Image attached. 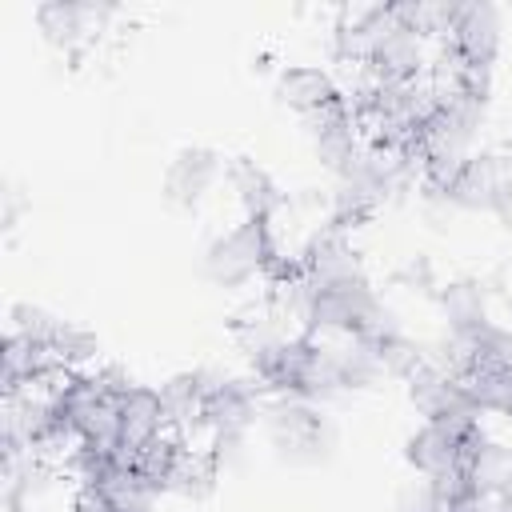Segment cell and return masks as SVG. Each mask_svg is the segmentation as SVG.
Wrapping results in <instances>:
<instances>
[{
	"instance_id": "9a60e30c",
	"label": "cell",
	"mask_w": 512,
	"mask_h": 512,
	"mask_svg": "<svg viewBox=\"0 0 512 512\" xmlns=\"http://www.w3.org/2000/svg\"><path fill=\"white\" fill-rule=\"evenodd\" d=\"M120 428H124V444H128L132 452L168 432V428H164V412H160L156 388L136 384V388L120 400Z\"/></svg>"
},
{
	"instance_id": "6da1fadb",
	"label": "cell",
	"mask_w": 512,
	"mask_h": 512,
	"mask_svg": "<svg viewBox=\"0 0 512 512\" xmlns=\"http://www.w3.org/2000/svg\"><path fill=\"white\" fill-rule=\"evenodd\" d=\"M272 260V232L260 220H236L232 228L216 232L204 244V276L216 288H244L252 280H268Z\"/></svg>"
},
{
	"instance_id": "52a82bcc",
	"label": "cell",
	"mask_w": 512,
	"mask_h": 512,
	"mask_svg": "<svg viewBox=\"0 0 512 512\" xmlns=\"http://www.w3.org/2000/svg\"><path fill=\"white\" fill-rule=\"evenodd\" d=\"M116 16L112 4H72V0H48L36 8V28L40 36L60 48V52H80L84 44H92V36L104 32V24Z\"/></svg>"
},
{
	"instance_id": "44dd1931",
	"label": "cell",
	"mask_w": 512,
	"mask_h": 512,
	"mask_svg": "<svg viewBox=\"0 0 512 512\" xmlns=\"http://www.w3.org/2000/svg\"><path fill=\"white\" fill-rule=\"evenodd\" d=\"M356 336H364L372 348H384V344H392V340L404 336V320H400V312H396L388 300H376L372 312H368V320L360 324Z\"/></svg>"
},
{
	"instance_id": "30bf717a",
	"label": "cell",
	"mask_w": 512,
	"mask_h": 512,
	"mask_svg": "<svg viewBox=\"0 0 512 512\" xmlns=\"http://www.w3.org/2000/svg\"><path fill=\"white\" fill-rule=\"evenodd\" d=\"M464 448L468 440L460 432H452L448 424H436V420H424L408 444H404V460L416 476L424 480H440V476H452V472H464Z\"/></svg>"
},
{
	"instance_id": "ba28073f",
	"label": "cell",
	"mask_w": 512,
	"mask_h": 512,
	"mask_svg": "<svg viewBox=\"0 0 512 512\" xmlns=\"http://www.w3.org/2000/svg\"><path fill=\"white\" fill-rule=\"evenodd\" d=\"M224 176H228V164L216 148H204V144L180 148L164 172V200L176 208H196L212 196V188Z\"/></svg>"
},
{
	"instance_id": "4fadbf2b",
	"label": "cell",
	"mask_w": 512,
	"mask_h": 512,
	"mask_svg": "<svg viewBox=\"0 0 512 512\" xmlns=\"http://www.w3.org/2000/svg\"><path fill=\"white\" fill-rule=\"evenodd\" d=\"M324 348V360H328V372L344 392H364L372 388L380 376H384V360H380V348H372L364 336H336V340H320Z\"/></svg>"
},
{
	"instance_id": "277c9868",
	"label": "cell",
	"mask_w": 512,
	"mask_h": 512,
	"mask_svg": "<svg viewBox=\"0 0 512 512\" xmlns=\"http://www.w3.org/2000/svg\"><path fill=\"white\" fill-rule=\"evenodd\" d=\"M376 288L368 276L356 280H340V284H312L308 296V316H304V332L316 340H336V336H356L360 324L368 320L372 304H376Z\"/></svg>"
},
{
	"instance_id": "7a4b0ae2",
	"label": "cell",
	"mask_w": 512,
	"mask_h": 512,
	"mask_svg": "<svg viewBox=\"0 0 512 512\" xmlns=\"http://www.w3.org/2000/svg\"><path fill=\"white\" fill-rule=\"evenodd\" d=\"M264 432L272 448L288 460H320L332 444V428L320 412V404L296 396V392H276L264 404Z\"/></svg>"
},
{
	"instance_id": "603a6c76",
	"label": "cell",
	"mask_w": 512,
	"mask_h": 512,
	"mask_svg": "<svg viewBox=\"0 0 512 512\" xmlns=\"http://www.w3.org/2000/svg\"><path fill=\"white\" fill-rule=\"evenodd\" d=\"M396 512H444V500L440 492L432 488V480H408L396 496Z\"/></svg>"
},
{
	"instance_id": "484cf974",
	"label": "cell",
	"mask_w": 512,
	"mask_h": 512,
	"mask_svg": "<svg viewBox=\"0 0 512 512\" xmlns=\"http://www.w3.org/2000/svg\"><path fill=\"white\" fill-rule=\"evenodd\" d=\"M488 500H492V512H512V480L496 496H488Z\"/></svg>"
},
{
	"instance_id": "d4e9b609",
	"label": "cell",
	"mask_w": 512,
	"mask_h": 512,
	"mask_svg": "<svg viewBox=\"0 0 512 512\" xmlns=\"http://www.w3.org/2000/svg\"><path fill=\"white\" fill-rule=\"evenodd\" d=\"M492 216H496L504 228H512V164H508V172H504V176H500V184H496Z\"/></svg>"
},
{
	"instance_id": "ac0fdd59",
	"label": "cell",
	"mask_w": 512,
	"mask_h": 512,
	"mask_svg": "<svg viewBox=\"0 0 512 512\" xmlns=\"http://www.w3.org/2000/svg\"><path fill=\"white\" fill-rule=\"evenodd\" d=\"M468 392L484 416H500L512 424V372L492 368V364H476L468 372Z\"/></svg>"
},
{
	"instance_id": "8fae6325",
	"label": "cell",
	"mask_w": 512,
	"mask_h": 512,
	"mask_svg": "<svg viewBox=\"0 0 512 512\" xmlns=\"http://www.w3.org/2000/svg\"><path fill=\"white\" fill-rule=\"evenodd\" d=\"M228 192H232V200L240 204V212H244V220H260V224H272L280 212H284V204H288V196H284V188L276 184V176L264 168V164H256V160H248V156H236L232 164H228Z\"/></svg>"
},
{
	"instance_id": "7402d4cb",
	"label": "cell",
	"mask_w": 512,
	"mask_h": 512,
	"mask_svg": "<svg viewBox=\"0 0 512 512\" xmlns=\"http://www.w3.org/2000/svg\"><path fill=\"white\" fill-rule=\"evenodd\" d=\"M396 284L404 288V292H412V296H432L436 300V292H440V276H436V268L424 260V256H412V260H404L400 264V272H396Z\"/></svg>"
},
{
	"instance_id": "3957f363",
	"label": "cell",
	"mask_w": 512,
	"mask_h": 512,
	"mask_svg": "<svg viewBox=\"0 0 512 512\" xmlns=\"http://www.w3.org/2000/svg\"><path fill=\"white\" fill-rule=\"evenodd\" d=\"M432 60V40L396 16V8H380L372 44H368V72L376 80H424Z\"/></svg>"
},
{
	"instance_id": "cb8c5ba5",
	"label": "cell",
	"mask_w": 512,
	"mask_h": 512,
	"mask_svg": "<svg viewBox=\"0 0 512 512\" xmlns=\"http://www.w3.org/2000/svg\"><path fill=\"white\" fill-rule=\"evenodd\" d=\"M480 364L512 372V324H492V332L484 340V352H480Z\"/></svg>"
},
{
	"instance_id": "2e32d148",
	"label": "cell",
	"mask_w": 512,
	"mask_h": 512,
	"mask_svg": "<svg viewBox=\"0 0 512 512\" xmlns=\"http://www.w3.org/2000/svg\"><path fill=\"white\" fill-rule=\"evenodd\" d=\"M52 360L60 372H72V376H84L100 364V340L96 332H88L84 324H72V320H60L56 336H52Z\"/></svg>"
},
{
	"instance_id": "8992f818",
	"label": "cell",
	"mask_w": 512,
	"mask_h": 512,
	"mask_svg": "<svg viewBox=\"0 0 512 512\" xmlns=\"http://www.w3.org/2000/svg\"><path fill=\"white\" fill-rule=\"evenodd\" d=\"M304 136H308L312 156L328 172H340L360 152V144L368 140L364 120L348 104H340V100L328 104V108H320V112H312V116H304Z\"/></svg>"
},
{
	"instance_id": "5bb4252c",
	"label": "cell",
	"mask_w": 512,
	"mask_h": 512,
	"mask_svg": "<svg viewBox=\"0 0 512 512\" xmlns=\"http://www.w3.org/2000/svg\"><path fill=\"white\" fill-rule=\"evenodd\" d=\"M464 476L476 496H496L512 480V448L488 432H476L464 448Z\"/></svg>"
},
{
	"instance_id": "5b68a950",
	"label": "cell",
	"mask_w": 512,
	"mask_h": 512,
	"mask_svg": "<svg viewBox=\"0 0 512 512\" xmlns=\"http://www.w3.org/2000/svg\"><path fill=\"white\" fill-rule=\"evenodd\" d=\"M440 44H452V52L464 64L468 80H492L496 56L504 48V16H500V8L480 4V0L456 4L448 40H440Z\"/></svg>"
},
{
	"instance_id": "9c48e42d",
	"label": "cell",
	"mask_w": 512,
	"mask_h": 512,
	"mask_svg": "<svg viewBox=\"0 0 512 512\" xmlns=\"http://www.w3.org/2000/svg\"><path fill=\"white\" fill-rule=\"evenodd\" d=\"M436 312L444 320V332L472 336V340H484L488 328L496 324L492 320V288L480 276L444 280L440 292H436Z\"/></svg>"
},
{
	"instance_id": "d6986e66",
	"label": "cell",
	"mask_w": 512,
	"mask_h": 512,
	"mask_svg": "<svg viewBox=\"0 0 512 512\" xmlns=\"http://www.w3.org/2000/svg\"><path fill=\"white\" fill-rule=\"evenodd\" d=\"M180 452H184V444H180L172 432H164V436L148 440L144 448H136L132 468H136V472H140L156 492H168V480H172V472H176Z\"/></svg>"
},
{
	"instance_id": "ffe728a7",
	"label": "cell",
	"mask_w": 512,
	"mask_h": 512,
	"mask_svg": "<svg viewBox=\"0 0 512 512\" xmlns=\"http://www.w3.org/2000/svg\"><path fill=\"white\" fill-rule=\"evenodd\" d=\"M56 328H60V320H56L52 312H44L40 304H12V308H8V332H4V336H16V340H24V344L48 352Z\"/></svg>"
},
{
	"instance_id": "e0dca14e",
	"label": "cell",
	"mask_w": 512,
	"mask_h": 512,
	"mask_svg": "<svg viewBox=\"0 0 512 512\" xmlns=\"http://www.w3.org/2000/svg\"><path fill=\"white\" fill-rule=\"evenodd\" d=\"M216 472H220V468L212 464V456H208L204 448H188V444H184V452H180V460H176V472H172V480H168V492H172L176 500H184V504H200V500L212 496Z\"/></svg>"
},
{
	"instance_id": "7c38bea8",
	"label": "cell",
	"mask_w": 512,
	"mask_h": 512,
	"mask_svg": "<svg viewBox=\"0 0 512 512\" xmlns=\"http://www.w3.org/2000/svg\"><path fill=\"white\" fill-rule=\"evenodd\" d=\"M272 92L288 112L312 116L340 100V80L324 64H284L272 80Z\"/></svg>"
}]
</instances>
